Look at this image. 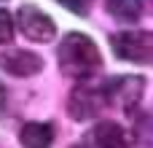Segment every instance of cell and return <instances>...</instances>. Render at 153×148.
<instances>
[{
    "label": "cell",
    "mask_w": 153,
    "mask_h": 148,
    "mask_svg": "<svg viewBox=\"0 0 153 148\" xmlns=\"http://www.w3.org/2000/svg\"><path fill=\"white\" fill-rule=\"evenodd\" d=\"M19 30L24 32V38L35 40V43H48L56 35V24L51 16H46L43 11H38L35 5H22L16 13Z\"/></svg>",
    "instance_id": "3"
},
{
    "label": "cell",
    "mask_w": 153,
    "mask_h": 148,
    "mask_svg": "<svg viewBox=\"0 0 153 148\" xmlns=\"http://www.w3.org/2000/svg\"><path fill=\"white\" fill-rule=\"evenodd\" d=\"M105 105V92L102 89H91V86H75L70 100H67V111L75 121H86L94 119Z\"/></svg>",
    "instance_id": "4"
},
{
    "label": "cell",
    "mask_w": 153,
    "mask_h": 148,
    "mask_svg": "<svg viewBox=\"0 0 153 148\" xmlns=\"http://www.w3.org/2000/svg\"><path fill=\"white\" fill-rule=\"evenodd\" d=\"M56 3L65 5L67 11H73V13H78V16L86 13V0H56Z\"/></svg>",
    "instance_id": "11"
},
{
    "label": "cell",
    "mask_w": 153,
    "mask_h": 148,
    "mask_svg": "<svg viewBox=\"0 0 153 148\" xmlns=\"http://www.w3.org/2000/svg\"><path fill=\"white\" fill-rule=\"evenodd\" d=\"M0 67H3V73H8L13 78H30L43 70V59L35 51L11 49V51H0Z\"/></svg>",
    "instance_id": "5"
},
{
    "label": "cell",
    "mask_w": 153,
    "mask_h": 148,
    "mask_svg": "<svg viewBox=\"0 0 153 148\" xmlns=\"http://www.w3.org/2000/svg\"><path fill=\"white\" fill-rule=\"evenodd\" d=\"M11 40H13V19L8 11L0 8V46L11 43Z\"/></svg>",
    "instance_id": "10"
},
{
    "label": "cell",
    "mask_w": 153,
    "mask_h": 148,
    "mask_svg": "<svg viewBox=\"0 0 153 148\" xmlns=\"http://www.w3.org/2000/svg\"><path fill=\"white\" fill-rule=\"evenodd\" d=\"M108 11L118 19V22H137L143 3L140 0H108Z\"/></svg>",
    "instance_id": "9"
},
{
    "label": "cell",
    "mask_w": 153,
    "mask_h": 148,
    "mask_svg": "<svg viewBox=\"0 0 153 148\" xmlns=\"http://www.w3.org/2000/svg\"><path fill=\"white\" fill-rule=\"evenodd\" d=\"M110 46H113V51L118 54V59H126V62L148 65L153 59V35L148 30L113 32V35H110Z\"/></svg>",
    "instance_id": "2"
},
{
    "label": "cell",
    "mask_w": 153,
    "mask_h": 148,
    "mask_svg": "<svg viewBox=\"0 0 153 148\" xmlns=\"http://www.w3.org/2000/svg\"><path fill=\"white\" fill-rule=\"evenodd\" d=\"M3 94H5V89H3V84H0V100H3Z\"/></svg>",
    "instance_id": "12"
},
{
    "label": "cell",
    "mask_w": 153,
    "mask_h": 148,
    "mask_svg": "<svg viewBox=\"0 0 153 148\" xmlns=\"http://www.w3.org/2000/svg\"><path fill=\"white\" fill-rule=\"evenodd\" d=\"M143 89H145V81L140 75H118L113 78L102 92H105V102H113V105H134L140 97H143Z\"/></svg>",
    "instance_id": "6"
},
{
    "label": "cell",
    "mask_w": 153,
    "mask_h": 148,
    "mask_svg": "<svg viewBox=\"0 0 153 148\" xmlns=\"http://www.w3.org/2000/svg\"><path fill=\"white\" fill-rule=\"evenodd\" d=\"M56 59H59L62 75L75 78V81L91 78L100 70V65H102V57H100L97 43L89 35H83V32H67L65 40L56 49Z\"/></svg>",
    "instance_id": "1"
},
{
    "label": "cell",
    "mask_w": 153,
    "mask_h": 148,
    "mask_svg": "<svg viewBox=\"0 0 153 148\" xmlns=\"http://www.w3.org/2000/svg\"><path fill=\"white\" fill-rule=\"evenodd\" d=\"M19 143L24 148H51V143H54V127L51 124H40V121H30V124L22 127Z\"/></svg>",
    "instance_id": "8"
},
{
    "label": "cell",
    "mask_w": 153,
    "mask_h": 148,
    "mask_svg": "<svg viewBox=\"0 0 153 148\" xmlns=\"http://www.w3.org/2000/svg\"><path fill=\"white\" fill-rule=\"evenodd\" d=\"M91 143L97 148H132V135L116 121H102L94 127Z\"/></svg>",
    "instance_id": "7"
}]
</instances>
